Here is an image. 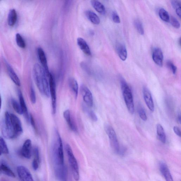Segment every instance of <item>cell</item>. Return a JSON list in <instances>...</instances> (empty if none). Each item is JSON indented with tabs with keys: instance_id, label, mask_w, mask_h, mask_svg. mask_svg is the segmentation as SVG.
<instances>
[{
	"instance_id": "cell-42",
	"label": "cell",
	"mask_w": 181,
	"mask_h": 181,
	"mask_svg": "<svg viewBox=\"0 0 181 181\" xmlns=\"http://www.w3.org/2000/svg\"><path fill=\"white\" fill-rule=\"evenodd\" d=\"M29 118V121L31 122V124L33 128H34L36 131V123L34 121V118H33L32 115H30Z\"/></svg>"
},
{
	"instance_id": "cell-21",
	"label": "cell",
	"mask_w": 181,
	"mask_h": 181,
	"mask_svg": "<svg viewBox=\"0 0 181 181\" xmlns=\"http://www.w3.org/2000/svg\"><path fill=\"white\" fill-rule=\"evenodd\" d=\"M116 50L120 59L122 61H125L127 58V53L126 48L125 45L121 43H119L117 45Z\"/></svg>"
},
{
	"instance_id": "cell-40",
	"label": "cell",
	"mask_w": 181,
	"mask_h": 181,
	"mask_svg": "<svg viewBox=\"0 0 181 181\" xmlns=\"http://www.w3.org/2000/svg\"><path fill=\"white\" fill-rule=\"evenodd\" d=\"M171 4L173 7L175 9L181 8V3L178 1H171Z\"/></svg>"
},
{
	"instance_id": "cell-19",
	"label": "cell",
	"mask_w": 181,
	"mask_h": 181,
	"mask_svg": "<svg viewBox=\"0 0 181 181\" xmlns=\"http://www.w3.org/2000/svg\"><path fill=\"white\" fill-rule=\"evenodd\" d=\"M18 98H19L20 105L21 107L23 112V114L25 116V118L28 122H29V118L28 115L27 107L26 103L20 90L18 91Z\"/></svg>"
},
{
	"instance_id": "cell-27",
	"label": "cell",
	"mask_w": 181,
	"mask_h": 181,
	"mask_svg": "<svg viewBox=\"0 0 181 181\" xmlns=\"http://www.w3.org/2000/svg\"><path fill=\"white\" fill-rule=\"evenodd\" d=\"M90 3L93 7L98 13L102 14H104L105 13V6L99 1L93 0L90 1Z\"/></svg>"
},
{
	"instance_id": "cell-11",
	"label": "cell",
	"mask_w": 181,
	"mask_h": 181,
	"mask_svg": "<svg viewBox=\"0 0 181 181\" xmlns=\"http://www.w3.org/2000/svg\"><path fill=\"white\" fill-rule=\"evenodd\" d=\"M55 172L57 178L60 181L67 180V170L65 165L55 166Z\"/></svg>"
},
{
	"instance_id": "cell-9",
	"label": "cell",
	"mask_w": 181,
	"mask_h": 181,
	"mask_svg": "<svg viewBox=\"0 0 181 181\" xmlns=\"http://www.w3.org/2000/svg\"><path fill=\"white\" fill-rule=\"evenodd\" d=\"M80 91L84 102L90 107L93 106V94L88 88L85 85H82L80 88Z\"/></svg>"
},
{
	"instance_id": "cell-37",
	"label": "cell",
	"mask_w": 181,
	"mask_h": 181,
	"mask_svg": "<svg viewBox=\"0 0 181 181\" xmlns=\"http://www.w3.org/2000/svg\"><path fill=\"white\" fill-rule=\"evenodd\" d=\"M167 65L168 67L171 70L173 74H175L176 73L177 70V67L174 65V64L172 62L170 61L167 62Z\"/></svg>"
},
{
	"instance_id": "cell-23",
	"label": "cell",
	"mask_w": 181,
	"mask_h": 181,
	"mask_svg": "<svg viewBox=\"0 0 181 181\" xmlns=\"http://www.w3.org/2000/svg\"><path fill=\"white\" fill-rule=\"evenodd\" d=\"M85 15L89 20L95 25L100 24V20L99 17L93 11L88 10L86 11Z\"/></svg>"
},
{
	"instance_id": "cell-14",
	"label": "cell",
	"mask_w": 181,
	"mask_h": 181,
	"mask_svg": "<svg viewBox=\"0 0 181 181\" xmlns=\"http://www.w3.org/2000/svg\"><path fill=\"white\" fill-rule=\"evenodd\" d=\"M63 117L70 129L74 132L77 133L78 129L74 121L72 118L71 113L69 110H67L64 112Z\"/></svg>"
},
{
	"instance_id": "cell-20",
	"label": "cell",
	"mask_w": 181,
	"mask_h": 181,
	"mask_svg": "<svg viewBox=\"0 0 181 181\" xmlns=\"http://www.w3.org/2000/svg\"><path fill=\"white\" fill-rule=\"evenodd\" d=\"M6 67H7L8 74H9L10 78H11V79L12 80L13 82L16 85L19 86H20V81L18 75H16L14 70H13L11 66H10L9 64L7 62H6Z\"/></svg>"
},
{
	"instance_id": "cell-33",
	"label": "cell",
	"mask_w": 181,
	"mask_h": 181,
	"mask_svg": "<svg viewBox=\"0 0 181 181\" xmlns=\"http://www.w3.org/2000/svg\"><path fill=\"white\" fill-rule=\"evenodd\" d=\"M84 110L85 112H86V113L88 114L89 117L93 121L95 122L98 120V117H97L96 114L93 110H89L88 109L86 108H85Z\"/></svg>"
},
{
	"instance_id": "cell-2",
	"label": "cell",
	"mask_w": 181,
	"mask_h": 181,
	"mask_svg": "<svg viewBox=\"0 0 181 181\" xmlns=\"http://www.w3.org/2000/svg\"><path fill=\"white\" fill-rule=\"evenodd\" d=\"M55 132L52 147L53 157L55 166H58L65 165L63 145L59 132L57 130Z\"/></svg>"
},
{
	"instance_id": "cell-45",
	"label": "cell",
	"mask_w": 181,
	"mask_h": 181,
	"mask_svg": "<svg viewBox=\"0 0 181 181\" xmlns=\"http://www.w3.org/2000/svg\"><path fill=\"white\" fill-rule=\"evenodd\" d=\"M181 115L180 114H179V115H178V116H177V122H178V123H180V124L181 123Z\"/></svg>"
},
{
	"instance_id": "cell-31",
	"label": "cell",
	"mask_w": 181,
	"mask_h": 181,
	"mask_svg": "<svg viewBox=\"0 0 181 181\" xmlns=\"http://www.w3.org/2000/svg\"><path fill=\"white\" fill-rule=\"evenodd\" d=\"M136 29L141 35H143L145 32L142 23L139 20H135L134 22Z\"/></svg>"
},
{
	"instance_id": "cell-44",
	"label": "cell",
	"mask_w": 181,
	"mask_h": 181,
	"mask_svg": "<svg viewBox=\"0 0 181 181\" xmlns=\"http://www.w3.org/2000/svg\"><path fill=\"white\" fill-rule=\"evenodd\" d=\"M176 12L179 18H181V8H179L176 9Z\"/></svg>"
},
{
	"instance_id": "cell-24",
	"label": "cell",
	"mask_w": 181,
	"mask_h": 181,
	"mask_svg": "<svg viewBox=\"0 0 181 181\" xmlns=\"http://www.w3.org/2000/svg\"><path fill=\"white\" fill-rule=\"evenodd\" d=\"M68 84L70 90L74 94L75 98H77L79 90L78 82L74 78H71L68 80Z\"/></svg>"
},
{
	"instance_id": "cell-6",
	"label": "cell",
	"mask_w": 181,
	"mask_h": 181,
	"mask_svg": "<svg viewBox=\"0 0 181 181\" xmlns=\"http://www.w3.org/2000/svg\"><path fill=\"white\" fill-rule=\"evenodd\" d=\"M2 133L6 138H14V132L13 130L10 114L8 112L5 113V119L3 123Z\"/></svg>"
},
{
	"instance_id": "cell-43",
	"label": "cell",
	"mask_w": 181,
	"mask_h": 181,
	"mask_svg": "<svg viewBox=\"0 0 181 181\" xmlns=\"http://www.w3.org/2000/svg\"><path fill=\"white\" fill-rule=\"evenodd\" d=\"M173 130L174 133L179 137H181V131L179 127L177 126H174Z\"/></svg>"
},
{
	"instance_id": "cell-15",
	"label": "cell",
	"mask_w": 181,
	"mask_h": 181,
	"mask_svg": "<svg viewBox=\"0 0 181 181\" xmlns=\"http://www.w3.org/2000/svg\"><path fill=\"white\" fill-rule=\"evenodd\" d=\"M152 59L158 66H163V56L162 50L160 48H155L154 50L152 55Z\"/></svg>"
},
{
	"instance_id": "cell-5",
	"label": "cell",
	"mask_w": 181,
	"mask_h": 181,
	"mask_svg": "<svg viewBox=\"0 0 181 181\" xmlns=\"http://www.w3.org/2000/svg\"><path fill=\"white\" fill-rule=\"evenodd\" d=\"M105 128L109 139L112 149L115 153L119 154L120 148L115 130L113 127L108 125H105Z\"/></svg>"
},
{
	"instance_id": "cell-7",
	"label": "cell",
	"mask_w": 181,
	"mask_h": 181,
	"mask_svg": "<svg viewBox=\"0 0 181 181\" xmlns=\"http://www.w3.org/2000/svg\"><path fill=\"white\" fill-rule=\"evenodd\" d=\"M50 95H51L52 107V113L55 114L56 112L57 109V96L56 91V83L53 75L50 73L49 77Z\"/></svg>"
},
{
	"instance_id": "cell-29",
	"label": "cell",
	"mask_w": 181,
	"mask_h": 181,
	"mask_svg": "<svg viewBox=\"0 0 181 181\" xmlns=\"http://www.w3.org/2000/svg\"><path fill=\"white\" fill-rule=\"evenodd\" d=\"M159 15L162 20L166 22H168L170 21V17L168 13L163 8L159 10Z\"/></svg>"
},
{
	"instance_id": "cell-28",
	"label": "cell",
	"mask_w": 181,
	"mask_h": 181,
	"mask_svg": "<svg viewBox=\"0 0 181 181\" xmlns=\"http://www.w3.org/2000/svg\"><path fill=\"white\" fill-rule=\"evenodd\" d=\"M9 153V150L6 142L2 137L0 136V155L2 154Z\"/></svg>"
},
{
	"instance_id": "cell-18",
	"label": "cell",
	"mask_w": 181,
	"mask_h": 181,
	"mask_svg": "<svg viewBox=\"0 0 181 181\" xmlns=\"http://www.w3.org/2000/svg\"><path fill=\"white\" fill-rule=\"evenodd\" d=\"M160 169L166 181H173L171 174L166 164L164 162H161L160 164Z\"/></svg>"
},
{
	"instance_id": "cell-22",
	"label": "cell",
	"mask_w": 181,
	"mask_h": 181,
	"mask_svg": "<svg viewBox=\"0 0 181 181\" xmlns=\"http://www.w3.org/2000/svg\"><path fill=\"white\" fill-rule=\"evenodd\" d=\"M0 173L12 177H15V175L10 168L4 162H2L0 165Z\"/></svg>"
},
{
	"instance_id": "cell-8",
	"label": "cell",
	"mask_w": 181,
	"mask_h": 181,
	"mask_svg": "<svg viewBox=\"0 0 181 181\" xmlns=\"http://www.w3.org/2000/svg\"><path fill=\"white\" fill-rule=\"evenodd\" d=\"M10 116L14 130V138H16L22 133V126L20 120L15 115L10 114Z\"/></svg>"
},
{
	"instance_id": "cell-39",
	"label": "cell",
	"mask_w": 181,
	"mask_h": 181,
	"mask_svg": "<svg viewBox=\"0 0 181 181\" xmlns=\"http://www.w3.org/2000/svg\"><path fill=\"white\" fill-rule=\"evenodd\" d=\"M112 18L114 22L116 23H120V19L119 16L116 12H113L112 15Z\"/></svg>"
},
{
	"instance_id": "cell-16",
	"label": "cell",
	"mask_w": 181,
	"mask_h": 181,
	"mask_svg": "<svg viewBox=\"0 0 181 181\" xmlns=\"http://www.w3.org/2000/svg\"><path fill=\"white\" fill-rule=\"evenodd\" d=\"M32 142L28 139L25 142L21 150V154L25 158L29 159L32 156Z\"/></svg>"
},
{
	"instance_id": "cell-35",
	"label": "cell",
	"mask_w": 181,
	"mask_h": 181,
	"mask_svg": "<svg viewBox=\"0 0 181 181\" xmlns=\"http://www.w3.org/2000/svg\"><path fill=\"white\" fill-rule=\"evenodd\" d=\"M170 21L172 26L174 28L178 29L180 27V25L178 20L173 16H171Z\"/></svg>"
},
{
	"instance_id": "cell-12",
	"label": "cell",
	"mask_w": 181,
	"mask_h": 181,
	"mask_svg": "<svg viewBox=\"0 0 181 181\" xmlns=\"http://www.w3.org/2000/svg\"><path fill=\"white\" fill-rule=\"evenodd\" d=\"M37 52L38 56L39 59V60L40 62H41L43 69H44L45 71L49 77L50 72L47 60L45 53V52L41 48H38L37 50Z\"/></svg>"
},
{
	"instance_id": "cell-10",
	"label": "cell",
	"mask_w": 181,
	"mask_h": 181,
	"mask_svg": "<svg viewBox=\"0 0 181 181\" xmlns=\"http://www.w3.org/2000/svg\"><path fill=\"white\" fill-rule=\"evenodd\" d=\"M18 174L21 181H34L29 170L23 166L17 168Z\"/></svg>"
},
{
	"instance_id": "cell-3",
	"label": "cell",
	"mask_w": 181,
	"mask_h": 181,
	"mask_svg": "<svg viewBox=\"0 0 181 181\" xmlns=\"http://www.w3.org/2000/svg\"><path fill=\"white\" fill-rule=\"evenodd\" d=\"M120 85L127 108L130 114H133L135 112V106L131 90L126 81L122 78L120 79Z\"/></svg>"
},
{
	"instance_id": "cell-38",
	"label": "cell",
	"mask_w": 181,
	"mask_h": 181,
	"mask_svg": "<svg viewBox=\"0 0 181 181\" xmlns=\"http://www.w3.org/2000/svg\"><path fill=\"white\" fill-rule=\"evenodd\" d=\"M33 154H34V159L40 162V154L39 150L38 147H35L33 149Z\"/></svg>"
},
{
	"instance_id": "cell-17",
	"label": "cell",
	"mask_w": 181,
	"mask_h": 181,
	"mask_svg": "<svg viewBox=\"0 0 181 181\" xmlns=\"http://www.w3.org/2000/svg\"><path fill=\"white\" fill-rule=\"evenodd\" d=\"M77 44L82 51L88 56L91 55V51L89 46L86 41L81 38H78L77 40Z\"/></svg>"
},
{
	"instance_id": "cell-32",
	"label": "cell",
	"mask_w": 181,
	"mask_h": 181,
	"mask_svg": "<svg viewBox=\"0 0 181 181\" xmlns=\"http://www.w3.org/2000/svg\"><path fill=\"white\" fill-rule=\"evenodd\" d=\"M16 40L18 46L21 48H24L26 46V43L24 39L19 33H17L16 35Z\"/></svg>"
},
{
	"instance_id": "cell-25",
	"label": "cell",
	"mask_w": 181,
	"mask_h": 181,
	"mask_svg": "<svg viewBox=\"0 0 181 181\" xmlns=\"http://www.w3.org/2000/svg\"><path fill=\"white\" fill-rule=\"evenodd\" d=\"M156 126L157 137L159 140L162 143H165L166 137L163 127L159 123L157 124Z\"/></svg>"
},
{
	"instance_id": "cell-36",
	"label": "cell",
	"mask_w": 181,
	"mask_h": 181,
	"mask_svg": "<svg viewBox=\"0 0 181 181\" xmlns=\"http://www.w3.org/2000/svg\"><path fill=\"white\" fill-rule=\"evenodd\" d=\"M30 99L32 103L35 104L36 102V93L34 88L32 86H31L30 89Z\"/></svg>"
},
{
	"instance_id": "cell-1",
	"label": "cell",
	"mask_w": 181,
	"mask_h": 181,
	"mask_svg": "<svg viewBox=\"0 0 181 181\" xmlns=\"http://www.w3.org/2000/svg\"><path fill=\"white\" fill-rule=\"evenodd\" d=\"M33 75L35 83L42 95L49 98L50 89L48 77L43 67L39 64H35L33 69Z\"/></svg>"
},
{
	"instance_id": "cell-30",
	"label": "cell",
	"mask_w": 181,
	"mask_h": 181,
	"mask_svg": "<svg viewBox=\"0 0 181 181\" xmlns=\"http://www.w3.org/2000/svg\"><path fill=\"white\" fill-rule=\"evenodd\" d=\"M12 105L13 108L17 113L20 115H22L23 114V112L20 106V105L14 99H12L11 100Z\"/></svg>"
},
{
	"instance_id": "cell-4",
	"label": "cell",
	"mask_w": 181,
	"mask_h": 181,
	"mask_svg": "<svg viewBox=\"0 0 181 181\" xmlns=\"http://www.w3.org/2000/svg\"><path fill=\"white\" fill-rule=\"evenodd\" d=\"M65 148L74 178L75 181H78L80 179L79 170L76 159L70 145L67 144Z\"/></svg>"
},
{
	"instance_id": "cell-34",
	"label": "cell",
	"mask_w": 181,
	"mask_h": 181,
	"mask_svg": "<svg viewBox=\"0 0 181 181\" xmlns=\"http://www.w3.org/2000/svg\"><path fill=\"white\" fill-rule=\"evenodd\" d=\"M138 112L140 118L144 121H147V117L144 108L141 106H138Z\"/></svg>"
},
{
	"instance_id": "cell-41",
	"label": "cell",
	"mask_w": 181,
	"mask_h": 181,
	"mask_svg": "<svg viewBox=\"0 0 181 181\" xmlns=\"http://www.w3.org/2000/svg\"><path fill=\"white\" fill-rule=\"evenodd\" d=\"M39 163L40 162L38 161L36 159H33L32 162V167L33 170H37L39 167Z\"/></svg>"
},
{
	"instance_id": "cell-26",
	"label": "cell",
	"mask_w": 181,
	"mask_h": 181,
	"mask_svg": "<svg viewBox=\"0 0 181 181\" xmlns=\"http://www.w3.org/2000/svg\"><path fill=\"white\" fill-rule=\"evenodd\" d=\"M17 14L14 9L10 10L8 17V24L11 26H13L15 24L17 20Z\"/></svg>"
},
{
	"instance_id": "cell-46",
	"label": "cell",
	"mask_w": 181,
	"mask_h": 181,
	"mask_svg": "<svg viewBox=\"0 0 181 181\" xmlns=\"http://www.w3.org/2000/svg\"><path fill=\"white\" fill-rule=\"evenodd\" d=\"M1 105H2V101H1V95H0V109L1 108Z\"/></svg>"
},
{
	"instance_id": "cell-13",
	"label": "cell",
	"mask_w": 181,
	"mask_h": 181,
	"mask_svg": "<svg viewBox=\"0 0 181 181\" xmlns=\"http://www.w3.org/2000/svg\"><path fill=\"white\" fill-rule=\"evenodd\" d=\"M143 93L146 105L151 111L153 112L155 108L153 100L150 90L146 87H144L143 88Z\"/></svg>"
}]
</instances>
